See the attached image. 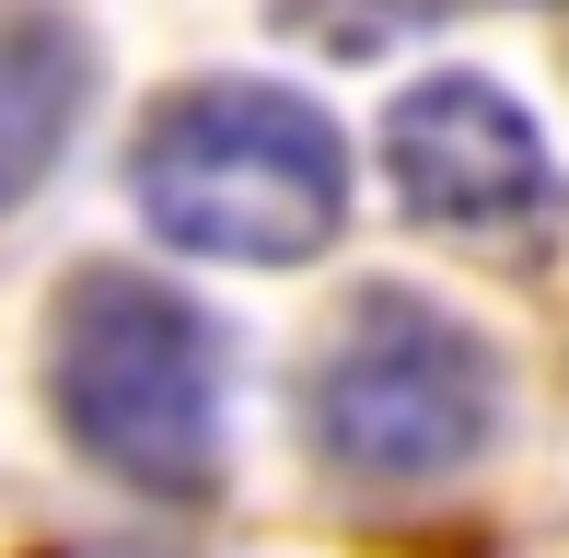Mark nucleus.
I'll list each match as a JSON object with an SVG mask.
<instances>
[{"mask_svg":"<svg viewBox=\"0 0 569 558\" xmlns=\"http://www.w3.org/2000/svg\"><path fill=\"white\" fill-rule=\"evenodd\" d=\"M500 442V349L430 291H349L315 349V454L349 489H442Z\"/></svg>","mask_w":569,"mask_h":558,"instance_id":"3","label":"nucleus"},{"mask_svg":"<svg viewBox=\"0 0 569 558\" xmlns=\"http://www.w3.org/2000/svg\"><path fill=\"white\" fill-rule=\"evenodd\" d=\"M128 198L163 245L221 268H302L349 221V140L315 93L210 70L174 106H151L128 151Z\"/></svg>","mask_w":569,"mask_h":558,"instance_id":"1","label":"nucleus"},{"mask_svg":"<svg viewBox=\"0 0 569 558\" xmlns=\"http://www.w3.org/2000/svg\"><path fill=\"white\" fill-rule=\"evenodd\" d=\"M59 430L140 500L221 489V326L151 268H82L47 315Z\"/></svg>","mask_w":569,"mask_h":558,"instance_id":"2","label":"nucleus"},{"mask_svg":"<svg viewBox=\"0 0 569 558\" xmlns=\"http://www.w3.org/2000/svg\"><path fill=\"white\" fill-rule=\"evenodd\" d=\"M82 106H93V36L70 12H0V210H23L59 175Z\"/></svg>","mask_w":569,"mask_h":558,"instance_id":"5","label":"nucleus"},{"mask_svg":"<svg viewBox=\"0 0 569 558\" xmlns=\"http://www.w3.org/2000/svg\"><path fill=\"white\" fill-rule=\"evenodd\" d=\"M383 187L430 233L511 245L558 221V151L523 117V93H500L488 70H419L383 106Z\"/></svg>","mask_w":569,"mask_h":558,"instance_id":"4","label":"nucleus"}]
</instances>
